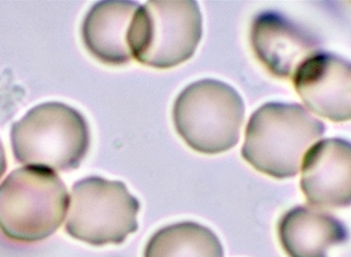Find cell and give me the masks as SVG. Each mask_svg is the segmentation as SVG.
Listing matches in <instances>:
<instances>
[{
  "instance_id": "1",
  "label": "cell",
  "mask_w": 351,
  "mask_h": 257,
  "mask_svg": "<svg viewBox=\"0 0 351 257\" xmlns=\"http://www.w3.org/2000/svg\"><path fill=\"white\" fill-rule=\"evenodd\" d=\"M325 131V123L300 103H267L249 119L242 156L261 173L294 178Z\"/></svg>"
},
{
  "instance_id": "2",
  "label": "cell",
  "mask_w": 351,
  "mask_h": 257,
  "mask_svg": "<svg viewBox=\"0 0 351 257\" xmlns=\"http://www.w3.org/2000/svg\"><path fill=\"white\" fill-rule=\"evenodd\" d=\"M69 195L60 176L23 167L0 184V231L19 243L44 241L66 221Z\"/></svg>"
},
{
  "instance_id": "3",
  "label": "cell",
  "mask_w": 351,
  "mask_h": 257,
  "mask_svg": "<svg viewBox=\"0 0 351 257\" xmlns=\"http://www.w3.org/2000/svg\"><path fill=\"white\" fill-rule=\"evenodd\" d=\"M12 149L19 164L53 171L80 167L90 146L89 125L82 114L62 103L32 108L11 130Z\"/></svg>"
},
{
  "instance_id": "4",
  "label": "cell",
  "mask_w": 351,
  "mask_h": 257,
  "mask_svg": "<svg viewBox=\"0 0 351 257\" xmlns=\"http://www.w3.org/2000/svg\"><path fill=\"white\" fill-rule=\"evenodd\" d=\"M203 36L194 0H153L139 5L128 33L131 55L145 66L170 69L193 56Z\"/></svg>"
},
{
  "instance_id": "5",
  "label": "cell",
  "mask_w": 351,
  "mask_h": 257,
  "mask_svg": "<svg viewBox=\"0 0 351 257\" xmlns=\"http://www.w3.org/2000/svg\"><path fill=\"white\" fill-rule=\"evenodd\" d=\"M245 103L234 88L221 80L192 82L173 106V123L180 136L194 151L219 154L240 140Z\"/></svg>"
},
{
  "instance_id": "6",
  "label": "cell",
  "mask_w": 351,
  "mask_h": 257,
  "mask_svg": "<svg viewBox=\"0 0 351 257\" xmlns=\"http://www.w3.org/2000/svg\"><path fill=\"white\" fill-rule=\"evenodd\" d=\"M139 209L138 199L123 182L84 178L72 188L66 232L91 246L119 245L138 229Z\"/></svg>"
},
{
  "instance_id": "7",
  "label": "cell",
  "mask_w": 351,
  "mask_h": 257,
  "mask_svg": "<svg viewBox=\"0 0 351 257\" xmlns=\"http://www.w3.org/2000/svg\"><path fill=\"white\" fill-rule=\"evenodd\" d=\"M308 109L335 123L351 119L350 62L328 52L315 53L292 76Z\"/></svg>"
},
{
  "instance_id": "8",
  "label": "cell",
  "mask_w": 351,
  "mask_h": 257,
  "mask_svg": "<svg viewBox=\"0 0 351 257\" xmlns=\"http://www.w3.org/2000/svg\"><path fill=\"white\" fill-rule=\"evenodd\" d=\"M301 189L313 207L345 208L351 203V145L326 138L313 145L302 162Z\"/></svg>"
},
{
  "instance_id": "9",
  "label": "cell",
  "mask_w": 351,
  "mask_h": 257,
  "mask_svg": "<svg viewBox=\"0 0 351 257\" xmlns=\"http://www.w3.org/2000/svg\"><path fill=\"white\" fill-rule=\"evenodd\" d=\"M251 45L258 60L278 78H292L299 66L319 52V41L278 12L258 14L251 25Z\"/></svg>"
},
{
  "instance_id": "10",
  "label": "cell",
  "mask_w": 351,
  "mask_h": 257,
  "mask_svg": "<svg viewBox=\"0 0 351 257\" xmlns=\"http://www.w3.org/2000/svg\"><path fill=\"white\" fill-rule=\"evenodd\" d=\"M139 5L130 0L95 3L84 19V45L96 60L109 66H123L132 60L128 33Z\"/></svg>"
},
{
  "instance_id": "11",
  "label": "cell",
  "mask_w": 351,
  "mask_h": 257,
  "mask_svg": "<svg viewBox=\"0 0 351 257\" xmlns=\"http://www.w3.org/2000/svg\"><path fill=\"white\" fill-rule=\"evenodd\" d=\"M278 234L288 257H328L332 247L348 239L342 221L313 206H299L286 212L278 221Z\"/></svg>"
},
{
  "instance_id": "12",
  "label": "cell",
  "mask_w": 351,
  "mask_h": 257,
  "mask_svg": "<svg viewBox=\"0 0 351 257\" xmlns=\"http://www.w3.org/2000/svg\"><path fill=\"white\" fill-rule=\"evenodd\" d=\"M144 257H225L223 245L209 228L182 221L162 228L149 239Z\"/></svg>"
},
{
  "instance_id": "13",
  "label": "cell",
  "mask_w": 351,
  "mask_h": 257,
  "mask_svg": "<svg viewBox=\"0 0 351 257\" xmlns=\"http://www.w3.org/2000/svg\"><path fill=\"white\" fill-rule=\"evenodd\" d=\"M7 170V158H5V150H3V145L0 143V178H3Z\"/></svg>"
}]
</instances>
